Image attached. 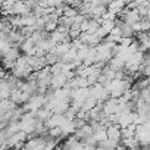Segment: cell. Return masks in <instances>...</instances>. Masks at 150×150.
<instances>
[{"label": "cell", "mask_w": 150, "mask_h": 150, "mask_svg": "<svg viewBox=\"0 0 150 150\" xmlns=\"http://www.w3.org/2000/svg\"><path fill=\"white\" fill-rule=\"evenodd\" d=\"M68 78L62 72H57V74H52V78H50V88L52 90H56V88H60L66 84Z\"/></svg>", "instance_id": "6da1fadb"}, {"label": "cell", "mask_w": 150, "mask_h": 150, "mask_svg": "<svg viewBox=\"0 0 150 150\" xmlns=\"http://www.w3.org/2000/svg\"><path fill=\"white\" fill-rule=\"evenodd\" d=\"M106 135L108 138L113 140V141H119L121 140V127L118 124H110L106 127Z\"/></svg>", "instance_id": "7a4b0ae2"}, {"label": "cell", "mask_w": 150, "mask_h": 150, "mask_svg": "<svg viewBox=\"0 0 150 150\" xmlns=\"http://www.w3.org/2000/svg\"><path fill=\"white\" fill-rule=\"evenodd\" d=\"M65 121V116L63 113H52L46 121H44V125L47 128H52V127H59L62 122Z\"/></svg>", "instance_id": "3957f363"}, {"label": "cell", "mask_w": 150, "mask_h": 150, "mask_svg": "<svg viewBox=\"0 0 150 150\" xmlns=\"http://www.w3.org/2000/svg\"><path fill=\"white\" fill-rule=\"evenodd\" d=\"M12 9H13V15H27L31 12V9L25 3V0H16L12 6Z\"/></svg>", "instance_id": "277c9868"}, {"label": "cell", "mask_w": 150, "mask_h": 150, "mask_svg": "<svg viewBox=\"0 0 150 150\" xmlns=\"http://www.w3.org/2000/svg\"><path fill=\"white\" fill-rule=\"evenodd\" d=\"M59 127H60V131H62V135L63 137L74 134L75 129H77V128H75V124H74V119H66V118H65V121Z\"/></svg>", "instance_id": "5b68a950"}, {"label": "cell", "mask_w": 150, "mask_h": 150, "mask_svg": "<svg viewBox=\"0 0 150 150\" xmlns=\"http://www.w3.org/2000/svg\"><path fill=\"white\" fill-rule=\"evenodd\" d=\"M125 6V2H124V0H110V2L108 3V9L109 11H112V12H115L116 15L122 11V8Z\"/></svg>", "instance_id": "8992f818"}, {"label": "cell", "mask_w": 150, "mask_h": 150, "mask_svg": "<svg viewBox=\"0 0 150 150\" xmlns=\"http://www.w3.org/2000/svg\"><path fill=\"white\" fill-rule=\"evenodd\" d=\"M78 13V9L74 8L71 5H63V16H68V18H72Z\"/></svg>", "instance_id": "52a82bcc"}, {"label": "cell", "mask_w": 150, "mask_h": 150, "mask_svg": "<svg viewBox=\"0 0 150 150\" xmlns=\"http://www.w3.org/2000/svg\"><path fill=\"white\" fill-rule=\"evenodd\" d=\"M57 28V22H53V21H47L46 24H44V31L46 33H52V31H54Z\"/></svg>", "instance_id": "ba28073f"}]
</instances>
